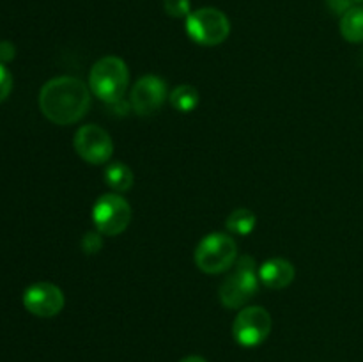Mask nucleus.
Masks as SVG:
<instances>
[{
    "label": "nucleus",
    "instance_id": "nucleus-9",
    "mask_svg": "<svg viewBox=\"0 0 363 362\" xmlns=\"http://www.w3.org/2000/svg\"><path fill=\"white\" fill-rule=\"evenodd\" d=\"M169 96L165 80L156 75H145L138 78L130 94V105L137 116H151L158 112Z\"/></svg>",
    "mask_w": 363,
    "mask_h": 362
},
{
    "label": "nucleus",
    "instance_id": "nucleus-21",
    "mask_svg": "<svg viewBox=\"0 0 363 362\" xmlns=\"http://www.w3.org/2000/svg\"><path fill=\"white\" fill-rule=\"evenodd\" d=\"M181 362H208V361H206V358H202V357H199V355H190V357L183 358Z\"/></svg>",
    "mask_w": 363,
    "mask_h": 362
},
{
    "label": "nucleus",
    "instance_id": "nucleus-14",
    "mask_svg": "<svg viewBox=\"0 0 363 362\" xmlns=\"http://www.w3.org/2000/svg\"><path fill=\"white\" fill-rule=\"evenodd\" d=\"M169 102L177 112H191V110L197 109L199 105V91L194 87V85H177L170 91L169 94Z\"/></svg>",
    "mask_w": 363,
    "mask_h": 362
},
{
    "label": "nucleus",
    "instance_id": "nucleus-18",
    "mask_svg": "<svg viewBox=\"0 0 363 362\" xmlns=\"http://www.w3.org/2000/svg\"><path fill=\"white\" fill-rule=\"evenodd\" d=\"M11 91H13V75H11L9 70L0 62V103H2L4 99H7Z\"/></svg>",
    "mask_w": 363,
    "mask_h": 362
},
{
    "label": "nucleus",
    "instance_id": "nucleus-2",
    "mask_svg": "<svg viewBox=\"0 0 363 362\" xmlns=\"http://www.w3.org/2000/svg\"><path fill=\"white\" fill-rule=\"evenodd\" d=\"M128 84H130V71H128L126 62L116 55H106L99 59L89 73L91 92L106 105L123 99Z\"/></svg>",
    "mask_w": 363,
    "mask_h": 362
},
{
    "label": "nucleus",
    "instance_id": "nucleus-6",
    "mask_svg": "<svg viewBox=\"0 0 363 362\" xmlns=\"http://www.w3.org/2000/svg\"><path fill=\"white\" fill-rule=\"evenodd\" d=\"M92 222L98 233L117 236L131 222V206L121 194H103L92 206Z\"/></svg>",
    "mask_w": 363,
    "mask_h": 362
},
{
    "label": "nucleus",
    "instance_id": "nucleus-15",
    "mask_svg": "<svg viewBox=\"0 0 363 362\" xmlns=\"http://www.w3.org/2000/svg\"><path fill=\"white\" fill-rule=\"evenodd\" d=\"M255 224H257V216L248 208L234 209L225 220L227 231L233 234H240V236L250 234L255 229Z\"/></svg>",
    "mask_w": 363,
    "mask_h": 362
},
{
    "label": "nucleus",
    "instance_id": "nucleus-11",
    "mask_svg": "<svg viewBox=\"0 0 363 362\" xmlns=\"http://www.w3.org/2000/svg\"><path fill=\"white\" fill-rule=\"evenodd\" d=\"M296 270L293 263L284 258H273L259 266V280L269 290H282L294 280Z\"/></svg>",
    "mask_w": 363,
    "mask_h": 362
},
{
    "label": "nucleus",
    "instance_id": "nucleus-1",
    "mask_svg": "<svg viewBox=\"0 0 363 362\" xmlns=\"http://www.w3.org/2000/svg\"><path fill=\"white\" fill-rule=\"evenodd\" d=\"M39 109L52 123L74 124L91 109V89L77 77H55L39 91Z\"/></svg>",
    "mask_w": 363,
    "mask_h": 362
},
{
    "label": "nucleus",
    "instance_id": "nucleus-3",
    "mask_svg": "<svg viewBox=\"0 0 363 362\" xmlns=\"http://www.w3.org/2000/svg\"><path fill=\"white\" fill-rule=\"evenodd\" d=\"M259 270L255 268V259L250 256H241L234 263L233 270L218 287V297L223 307L240 309L255 297L259 291Z\"/></svg>",
    "mask_w": 363,
    "mask_h": 362
},
{
    "label": "nucleus",
    "instance_id": "nucleus-20",
    "mask_svg": "<svg viewBox=\"0 0 363 362\" xmlns=\"http://www.w3.org/2000/svg\"><path fill=\"white\" fill-rule=\"evenodd\" d=\"M14 55H16V48H14L13 43L0 41V62H9V60L14 59Z\"/></svg>",
    "mask_w": 363,
    "mask_h": 362
},
{
    "label": "nucleus",
    "instance_id": "nucleus-17",
    "mask_svg": "<svg viewBox=\"0 0 363 362\" xmlns=\"http://www.w3.org/2000/svg\"><path fill=\"white\" fill-rule=\"evenodd\" d=\"M103 248V238H101V233H87L84 238H82V251L85 252V254L92 256V254H98L99 251Z\"/></svg>",
    "mask_w": 363,
    "mask_h": 362
},
{
    "label": "nucleus",
    "instance_id": "nucleus-4",
    "mask_svg": "<svg viewBox=\"0 0 363 362\" xmlns=\"http://www.w3.org/2000/svg\"><path fill=\"white\" fill-rule=\"evenodd\" d=\"M195 265L201 272L216 275L234 266L238 261V243L230 234L209 233L195 247Z\"/></svg>",
    "mask_w": 363,
    "mask_h": 362
},
{
    "label": "nucleus",
    "instance_id": "nucleus-13",
    "mask_svg": "<svg viewBox=\"0 0 363 362\" xmlns=\"http://www.w3.org/2000/svg\"><path fill=\"white\" fill-rule=\"evenodd\" d=\"M340 34L347 43H363V6H353L340 16Z\"/></svg>",
    "mask_w": 363,
    "mask_h": 362
},
{
    "label": "nucleus",
    "instance_id": "nucleus-19",
    "mask_svg": "<svg viewBox=\"0 0 363 362\" xmlns=\"http://www.w3.org/2000/svg\"><path fill=\"white\" fill-rule=\"evenodd\" d=\"M326 6H328L332 14L342 16V14H346L353 7V0H326Z\"/></svg>",
    "mask_w": 363,
    "mask_h": 362
},
{
    "label": "nucleus",
    "instance_id": "nucleus-12",
    "mask_svg": "<svg viewBox=\"0 0 363 362\" xmlns=\"http://www.w3.org/2000/svg\"><path fill=\"white\" fill-rule=\"evenodd\" d=\"M103 180H105L106 187L112 188L116 194H123L133 187V170L123 162H112L105 167L103 170Z\"/></svg>",
    "mask_w": 363,
    "mask_h": 362
},
{
    "label": "nucleus",
    "instance_id": "nucleus-23",
    "mask_svg": "<svg viewBox=\"0 0 363 362\" xmlns=\"http://www.w3.org/2000/svg\"><path fill=\"white\" fill-rule=\"evenodd\" d=\"M362 59H363V55H362Z\"/></svg>",
    "mask_w": 363,
    "mask_h": 362
},
{
    "label": "nucleus",
    "instance_id": "nucleus-10",
    "mask_svg": "<svg viewBox=\"0 0 363 362\" xmlns=\"http://www.w3.org/2000/svg\"><path fill=\"white\" fill-rule=\"evenodd\" d=\"M66 298L62 290L52 283H34L23 291V305L38 318H53L64 309Z\"/></svg>",
    "mask_w": 363,
    "mask_h": 362
},
{
    "label": "nucleus",
    "instance_id": "nucleus-16",
    "mask_svg": "<svg viewBox=\"0 0 363 362\" xmlns=\"http://www.w3.org/2000/svg\"><path fill=\"white\" fill-rule=\"evenodd\" d=\"M163 9L172 18H188L191 14L190 0H163Z\"/></svg>",
    "mask_w": 363,
    "mask_h": 362
},
{
    "label": "nucleus",
    "instance_id": "nucleus-22",
    "mask_svg": "<svg viewBox=\"0 0 363 362\" xmlns=\"http://www.w3.org/2000/svg\"><path fill=\"white\" fill-rule=\"evenodd\" d=\"M353 4H363V0H353Z\"/></svg>",
    "mask_w": 363,
    "mask_h": 362
},
{
    "label": "nucleus",
    "instance_id": "nucleus-7",
    "mask_svg": "<svg viewBox=\"0 0 363 362\" xmlns=\"http://www.w3.org/2000/svg\"><path fill=\"white\" fill-rule=\"evenodd\" d=\"M272 332V316L261 305H248L241 309L233 323V336L245 348L259 346Z\"/></svg>",
    "mask_w": 363,
    "mask_h": 362
},
{
    "label": "nucleus",
    "instance_id": "nucleus-5",
    "mask_svg": "<svg viewBox=\"0 0 363 362\" xmlns=\"http://www.w3.org/2000/svg\"><path fill=\"white\" fill-rule=\"evenodd\" d=\"M186 32L202 46L222 45L230 34V21L215 7H201L186 18Z\"/></svg>",
    "mask_w": 363,
    "mask_h": 362
},
{
    "label": "nucleus",
    "instance_id": "nucleus-8",
    "mask_svg": "<svg viewBox=\"0 0 363 362\" xmlns=\"http://www.w3.org/2000/svg\"><path fill=\"white\" fill-rule=\"evenodd\" d=\"M73 146L78 156L92 165H103L113 155L112 137L98 124H84L78 128L73 138Z\"/></svg>",
    "mask_w": 363,
    "mask_h": 362
}]
</instances>
